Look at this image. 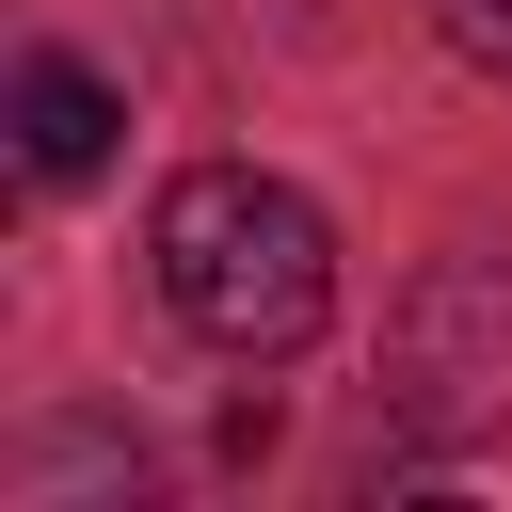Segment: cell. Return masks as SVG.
Listing matches in <instances>:
<instances>
[{"label":"cell","mask_w":512,"mask_h":512,"mask_svg":"<svg viewBox=\"0 0 512 512\" xmlns=\"http://www.w3.org/2000/svg\"><path fill=\"white\" fill-rule=\"evenodd\" d=\"M144 256H160V304H176L208 352H240V368H272V352H304V336L336 320V224H320L288 176H256V160H192V176L160 192Z\"/></svg>","instance_id":"cell-1"},{"label":"cell","mask_w":512,"mask_h":512,"mask_svg":"<svg viewBox=\"0 0 512 512\" xmlns=\"http://www.w3.org/2000/svg\"><path fill=\"white\" fill-rule=\"evenodd\" d=\"M112 128H128V112H112V80H96V64H64V48H32V64H16V160H32L48 192H80V176L112 160Z\"/></svg>","instance_id":"cell-2"},{"label":"cell","mask_w":512,"mask_h":512,"mask_svg":"<svg viewBox=\"0 0 512 512\" xmlns=\"http://www.w3.org/2000/svg\"><path fill=\"white\" fill-rule=\"evenodd\" d=\"M432 16H448V48H464L480 80H512V0H432Z\"/></svg>","instance_id":"cell-3"}]
</instances>
